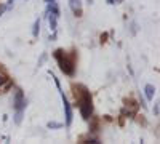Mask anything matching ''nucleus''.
Here are the masks:
<instances>
[{
  "label": "nucleus",
  "instance_id": "obj_1",
  "mask_svg": "<svg viewBox=\"0 0 160 144\" xmlns=\"http://www.w3.org/2000/svg\"><path fill=\"white\" fill-rule=\"evenodd\" d=\"M74 98H75V106H78V112L83 120H90L93 115V98L90 90L83 83L72 85Z\"/></svg>",
  "mask_w": 160,
  "mask_h": 144
},
{
  "label": "nucleus",
  "instance_id": "obj_2",
  "mask_svg": "<svg viewBox=\"0 0 160 144\" xmlns=\"http://www.w3.org/2000/svg\"><path fill=\"white\" fill-rule=\"evenodd\" d=\"M53 58L58 62L59 71L68 75V77H74L75 75V69H77V51H68L64 48H58L53 51Z\"/></svg>",
  "mask_w": 160,
  "mask_h": 144
},
{
  "label": "nucleus",
  "instance_id": "obj_3",
  "mask_svg": "<svg viewBox=\"0 0 160 144\" xmlns=\"http://www.w3.org/2000/svg\"><path fill=\"white\" fill-rule=\"evenodd\" d=\"M26 106H28V101H26L24 91L21 88L15 90V95H13V109H15V115H13V122L16 125H19L22 122V115L26 111Z\"/></svg>",
  "mask_w": 160,
  "mask_h": 144
},
{
  "label": "nucleus",
  "instance_id": "obj_4",
  "mask_svg": "<svg viewBox=\"0 0 160 144\" xmlns=\"http://www.w3.org/2000/svg\"><path fill=\"white\" fill-rule=\"evenodd\" d=\"M61 99H62V107H64V115H66V127L72 125V119H74V111H72V104L69 102V99L66 98V95L61 91Z\"/></svg>",
  "mask_w": 160,
  "mask_h": 144
},
{
  "label": "nucleus",
  "instance_id": "obj_5",
  "mask_svg": "<svg viewBox=\"0 0 160 144\" xmlns=\"http://www.w3.org/2000/svg\"><path fill=\"white\" fill-rule=\"evenodd\" d=\"M69 8L72 10L75 18H82L83 16V5L82 0H69Z\"/></svg>",
  "mask_w": 160,
  "mask_h": 144
},
{
  "label": "nucleus",
  "instance_id": "obj_6",
  "mask_svg": "<svg viewBox=\"0 0 160 144\" xmlns=\"http://www.w3.org/2000/svg\"><path fill=\"white\" fill-rule=\"evenodd\" d=\"M136 111H138V104L136 102H131L130 104H125V107L122 109V114H125L127 117H130V119H133V117L136 115Z\"/></svg>",
  "mask_w": 160,
  "mask_h": 144
},
{
  "label": "nucleus",
  "instance_id": "obj_7",
  "mask_svg": "<svg viewBox=\"0 0 160 144\" xmlns=\"http://www.w3.org/2000/svg\"><path fill=\"white\" fill-rule=\"evenodd\" d=\"M47 15H55L56 18L61 16V10L58 7V2H51V3H47V10H45V18Z\"/></svg>",
  "mask_w": 160,
  "mask_h": 144
},
{
  "label": "nucleus",
  "instance_id": "obj_8",
  "mask_svg": "<svg viewBox=\"0 0 160 144\" xmlns=\"http://www.w3.org/2000/svg\"><path fill=\"white\" fill-rule=\"evenodd\" d=\"M144 95H146V99H148V101H152L154 95H155V87L152 83H148L144 87Z\"/></svg>",
  "mask_w": 160,
  "mask_h": 144
},
{
  "label": "nucleus",
  "instance_id": "obj_9",
  "mask_svg": "<svg viewBox=\"0 0 160 144\" xmlns=\"http://www.w3.org/2000/svg\"><path fill=\"white\" fill-rule=\"evenodd\" d=\"M47 19H48V24H50V31L55 32L58 29V18L55 15H47Z\"/></svg>",
  "mask_w": 160,
  "mask_h": 144
},
{
  "label": "nucleus",
  "instance_id": "obj_10",
  "mask_svg": "<svg viewBox=\"0 0 160 144\" xmlns=\"http://www.w3.org/2000/svg\"><path fill=\"white\" fill-rule=\"evenodd\" d=\"M11 87H13V80H11V78H7V80H5L2 85H0V95L7 93V91H8Z\"/></svg>",
  "mask_w": 160,
  "mask_h": 144
},
{
  "label": "nucleus",
  "instance_id": "obj_11",
  "mask_svg": "<svg viewBox=\"0 0 160 144\" xmlns=\"http://www.w3.org/2000/svg\"><path fill=\"white\" fill-rule=\"evenodd\" d=\"M38 34H40V19L37 18V19L34 21V26H32V37L37 38Z\"/></svg>",
  "mask_w": 160,
  "mask_h": 144
},
{
  "label": "nucleus",
  "instance_id": "obj_12",
  "mask_svg": "<svg viewBox=\"0 0 160 144\" xmlns=\"http://www.w3.org/2000/svg\"><path fill=\"white\" fill-rule=\"evenodd\" d=\"M62 127H64L62 123L55 122V120H51V122H48V123H47V128H48V130H59V128H62Z\"/></svg>",
  "mask_w": 160,
  "mask_h": 144
},
{
  "label": "nucleus",
  "instance_id": "obj_13",
  "mask_svg": "<svg viewBox=\"0 0 160 144\" xmlns=\"http://www.w3.org/2000/svg\"><path fill=\"white\" fill-rule=\"evenodd\" d=\"M50 75H51V78H53V80H55V85H56V88H58V91H59V93H61V91H62V90H61V83H59V78H58V77H56L55 74H53L51 71H50Z\"/></svg>",
  "mask_w": 160,
  "mask_h": 144
},
{
  "label": "nucleus",
  "instance_id": "obj_14",
  "mask_svg": "<svg viewBox=\"0 0 160 144\" xmlns=\"http://www.w3.org/2000/svg\"><path fill=\"white\" fill-rule=\"evenodd\" d=\"M47 56H48L47 53H42V55H40V59H38V62H37V66H38V67H40V66H43V62L47 61Z\"/></svg>",
  "mask_w": 160,
  "mask_h": 144
},
{
  "label": "nucleus",
  "instance_id": "obj_15",
  "mask_svg": "<svg viewBox=\"0 0 160 144\" xmlns=\"http://www.w3.org/2000/svg\"><path fill=\"white\" fill-rule=\"evenodd\" d=\"M7 10H8V8H7V3H0V16H2Z\"/></svg>",
  "mask_w": 160,
  "mask_h": 144
},
{
  "label": "nucleus",
  "instance_id": "obj_16",
  "mask_svg": "<svg viewBox=\"0 0 160 144\" xmlns=\"http://www.w3.org/2000/svg\"><path fill=\"white\" fill-rule=\"evenodd\" d=\"M7 78H8V75L7 74H3V72H0V85H2L5 80H7Z\"/></svg>",
  "mask_w": 160,
  "mask_h": 144
},
{
  "label": "nucleus",
  "instance_id": "obj_17",
  "mask_svg": "<svg viewBox=\"0 0 160 144\" xmlns=\"http://www.w3.org/2000/svg\"><path fill=\"white\" fill-rule=\"evenodd\" d=\"M56 35H58L56 31H55V32H51V35L48 37V40H50V42H55V40H56Z\"/></svg>",
  "mask_w": 160,
  "mask_h": 144
},
{
  "label": "nucleus",
  "instance_id": "obj_18",
  "mask_svg": "<svg viewBox=\"0 0 160 144\" xmlns=\"http://www.w3.org/2000/svg\"><path fill=\"white\" fill-rule=\"evenodd\" d=\"M160 114V111H158V102H155L154 104V115H158Z\"/></svg>",
  "mask_w": 160,
  "mask_h": 144
},
{
  "label": "nucleus",
  "instance_id": "obj_19",
  "mask_svg": "<svg viewBox=\"0 0 160 144\" xmlns=\"http://www.w3.org/2000/svg\"><path fill=\"white\" fill-rule=\"evenodd\" d=\"M45 3H51V2H58V0H43Z\"/></svg>",
  "mask_w": 160,
  "mask_h": 144
},
{
  "label": "nucleus",
  "instance_id": "obj_20",
  "mask_svg": "<svg viewBox=\"0 0 160 144\" xmlns=\"http://www.w3.org/2000/svg\"><path fill=\"white\" fill-rule=\"evenodd\" d=\"M88 3H93V0H88Z\"/></svg>",
  "mask_w": 160,
  "mask_h": 144
}]
</instances>
